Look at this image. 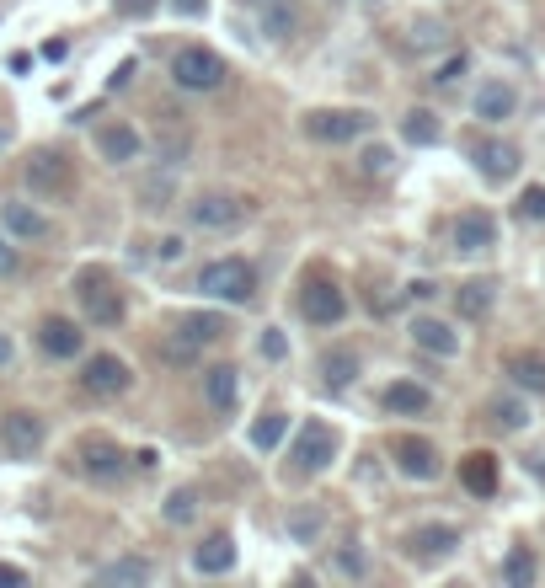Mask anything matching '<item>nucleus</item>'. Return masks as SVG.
Instances as JSON below:
<instances>
[{
    "mask_svg": "<svg viewBox=\"0 0 545 588\" xmlns=\"http://www.w3.org/2000/svg\"><path fill=\"white\" fill-rule=\"evenodd\" d=\"M75 300H81V316L91 327H118L129 316V300H123L118 278L107 268H81L75 273Z\"/></svg>",
    "mask_w": 545,
    "mask_h": 588,
    "instance_id": "1",
    "label": "nucleus"
},
{
    "mask_svg": "<svg viewBox=\"0 0 545 588\" xmlns=\"http://www.w3.org/2000/svg\"><path fill=\"white\" fill-rule=\"evenodd\" d=\"M198 289L209 300H225V305H252L257 300V268L246 257H214L198 268Z\"/></svg>",
    "mask_w": 545,
    "mask_h": 588,
    "instance_id": "2",
    "label": "nucleus"
},
{
    "mask_svg": "<svg viewBox=\"0 0 545 588\" xmlns=\"http://www.w3.org/2000/svg\"><path fill=\"white\" fill-rule=\"evenodd\" d=\"M252 198L246 193H230V188H209V193H198L193 204H188V225L193 230H236L252 220Z\"/></svg>",
    "mask_w": 545,
    "mask_h": 588,
    "instance_id": "3",
    "label": "nucleus"
},
{
    "mask_svg": "<svg viewBox=\"0 0 545 588\" xmlns=\"http://www.w3.org/2000/svg\"><path fill=\"white\" fill-rule=\"evenodd\" d=\"M22 182L33 188V198L59 204V198L75 193V161L59 156V150H33V156L22 161Z\"/></svg>",
    "mask_w": 545,
    "mask_h": 588,
    "instance_id": "4",
    "label": "nucleus"
},
{
    "mask_svg": "<svg viewBox=\"0 0 545 588\" xmlns=\"http://www.w3.org/2000/svg\"><path fill=\"white\" fill-rule=\"evenodd\" d=\"M225 59L214 54V49H177L171 54V86L177 91H193V97H204V91H220L225 86Z\"/></svg>",
    "mask_w": 545,
    "mask_h": 588,
    "instance_id": "5",
    "label": "nucleus"
},
{
    "mask_svg": "<svg viewBox=\"0 0 545 588\" xmlns=\"http://www.w3.org/2000/svg\"><path fill=\"white\" fill-rule=\"evenodd\" d=\"M369 129H375V118L364 107H316V113H305V134L316 145H353Z\"/></svg>",
    "mask_w": 545,
    "mask_h": 588,
    "instance_id": "6",
    "label": "nucleus"
},
{
    "mask_svg": "<svg viewBox=\"0 0 545 588\" xmlns=\"http://www.w3.org/2000/svg\"><path fill=\"white\" fill-rule=\"evenodd\" d=\"M332 455H337V433L326 428L321 417H305L300 433H294V444H289V466L300 476H321L326 466H332Z\"/></svg>",
    "mask_w": 545,
    "mask_h": 588,
    "instance_id": "7",
    "label": "nucleus"
},
{
    "mask_svg": "<svg viewBox=\"0 0 545 588\" xmlns=\"http://www.w3.org/2000/svg\"><path fill=\"white\" fill-rule=\"evenodd\" d=\"M220 337H225V316H214V311L182 316L177 332H171V343H166V359L188 364V359H198V348H204V343H220Z\"/></svg>",
    "mask_w": 545,
    "mask_h": 588,
    "instance_id": "8",
    "label": "nucleus"
},
{
    "mask_svg": "<svg viewBox=\"0 0 545 588\" xmlns=\"http://www.w3.org/2000/svg\"><path fill=\"white\" fill-rule=\"evenodd\" d=\"M300 316L310 321V327H337L342 316H348V300H342V289L332 284V278H305L300 284Z\"/></svg>",
    "mask_w": 545,
    "mask_h": 588,
    "instance_id": "9",
    "label": "nucleus"
},
{
    "mask_svg": "<svg viewBox=\"0 0 545 588\" xmlns=\"http://www.w3.org/2000/svg\"><path fill=\"white\" fill-rule=\"evenodd\" d=\"M43 439H49V428H43V417L38 412H6V423H0V444H6V455L11 460H33L43 450Z\"/></svg>",
    "mask_w": 545,
    "mask_h": 588,
    "instance_id": "10",
    "label": "nucleus"
},
{
    "mask_svg": "<svg viewBox=\"0 0 545 588\" xmlns=\"http://www.w3.org/2000/svg\"><path fill=\"white\" fill-rule=\"evenodd\" d=\"M81 385L91 396H123L134 385V369L118 359V353H91V359L81 364Z\"/></svg>",
    "mask_w": 545,
    "mask_h": 588,
    "instance_id": "11",
    "label": "nucleus"
},
{
    "mask_svg": "<svg viewBox=\"0 0 545 588\" xmlns=\"http://www.w3.org/2000/svg\"><path fill=\"white\" fill-rule=\"evenodd\" d=\"M460 546V530L455 524H417V530H407V540H401V551L412 556V562H444V556H455Z\"/></svg>",
    "mask_w": 545,
    "mask_h": 588,
    "instance_id": "12",
    "label": "nucleus"
},
{
    "mask_svg": "<svg viewBox=\"0 0 545 588\" xmlns=\"http://www.w3.org/2000/svg\"><path fill=\"white\" fill-rule=\"evenodd\" d=\"M75 460H81V471L91 476V482H118L123 466H129V455H123L113 439H81Z\"/></svg>",
    "mask_w": 545,
    "mask_h": 588,
    "instance_id": "13",
    "label": "nucleus"
},
{
    "mask_svg": "<svg viewBox=\"0 0 545 588\" xmlns=\"http://www.w3.org/2000/svg\"><path fill=\"white\" fill-rule=\"evenodd\" d=\"M0 230H6L11 241H49V214L33 209V204H22V198H6L0 204Z\"/></svg>",
    "mask_w": 545,
    "mask_h": 588,
    "instance_id": "14",
    "label": "nucleus"
},
{
    "mask_svg": "<svg viewBox=\"0 0 545 588\" xmlns=\"http://www.w3.org/2000/svg\"><path fill=\"white\" fill-rule=\"evenodd\" d=\"M449 236H455V252L481 257V252H492V246H497V220H492L487 209H465Z\"/></svg>",
    "mask_w": 545,
    "mask_h": 588,
    "instance_id": "15",
    "label": "nucleus"
},
{
    "mask_svg": "<svg viewBox=\"0 0 545 588\" xmlns=\"http://www.w3.org/2000/svg\"><path fill=\"white\" fill-rule=\"evenodd\" d=\"M396 471L407 476V482H433L444 466H439V450H433L428 439H396Z\"/></svg>",
    "mask_w": 545,
    "mask_h": 588,
    "instance_id": "16",
    "label": "nucleus"
},
{
    "mask_svg": "<svg viewBox=\"0 0 545 588\" xmlns=\"http://www.w3.org/2000/svg\"><path fill=\"white\" fill-rule=\"evenodd\" d=\"M38 348L49 353V359H75V353L86 348V332L65 316H43L38 321Z\"/></svg>",
    "mask_w": 545,
    "mask_h": 588,
    "instance_id": "17",
    "label": "nucleus"
},
{
    "mask_svg": "<svg viewBox=\"0 0 545 588\" xmlns=\"http://www.w3.org/2000/svg\"><path fill=\"white\" fill-rule=\"evenodd\" d=\"M412 343L423 348V353H433V359H455L460 353V332L449 327V321H439V316H412Z\"/></svg>",
    "mask_w": 545,
    "mask_h": 588,
    "instance_id": "18",
    "label": "nucleus"
},
{
    "mask_svg": "<svg viewBox=\"0 0 545 588\" xmlns=\"http://www.w3.org/2000/svg\"><path fill=\"white\" fill-rule=\"evenodd\" d=\"M236 391H241L236 364H214V369H204V401H209L214 417H230V412H236Z\"/></svg>",
    "mask_w": 545,
    "mask_h": 588,
    "instance_id": "19",
    "label": "nucleus"
},
{
    "mask_svg": "<svg viewBox=\"0 0 545 588\" xmlns=\"http://www.w3.org/2000/svg\"><path fill=\"white\" fill-rule=\"evenodd\" d=\"M97 156L107 166L139 161V129H129V123H107V129H97Z\"/></svg>",
    "mask_w": 545,
    "mask_h": 588,
    "instance_id": "20",
    "label": "nucleus"
},
{
    "mask_svg": "<svg viewBox=\"0 0 545 588\" xmlns=\"http://www.w3.org/2000/svg\"><path fill=\"white\" fill-rule=\"evenodd\" d=\"M289 540L294 546H321L326 530H332V519H326V508L321 503H300V508H289Z\"/></svg>",
    "mask_w": 545,
    "mask_h": 588,
    "instance_id": "21",
    "label": "nucleus"
},
{
    "mask_svg": "<svg viewBox=\"0 0 545 588\" xmlns=\"http://www.w3.org/2000/svg\"><path fill=\"white\" fill-rule=\"evenodd\" d=\"M492 300H497L492 278H465V284L455 289V316L460 321H487L492 316Z\"/></svg>",
    "mask_w": 545,
    "mask_h": 588,
    "instance_id": "22",
    "label": "nucleus"
},
{
    "mask_svg": "<svg viewBox=\"0 0 545 588\" xmlns=\"http://www.w3.org/2000/svg\"><path fill=\"white\" fill-rule=\"evenodd\" d=\"M513 113H519V91H513L508 81H487L476 91V118L481 123H508Z\"/></svg>",
    "mask_w": 545,
    "mask_h": 588,
    "instance_id": "23",
    "label": "nucleus"
},
{
    "mask_svg": "<svg viewBox=\"0 0 545 588\" xmlns=\"http://www.w3.org/2000/svg\"><path fill=\"white\" fill-rule=\"evenodd\" d=\"M230 567H236V540L230 535H209L204 546L193 551V572H204V578H225Z\"/></svg>",
    "mask_w": 545,
    "mask_h": 588,
    "instance_id": "24",
    "label": "nucleus"
},
{
    "mask_svg": "<svg viewBox=\"0 0 545 588\" xmlns=\"http://www.w3.org/2000/svg\"><path fill=\"white\" fill-rule=\"evenodd\" d=\"M519 145H497V139H487V145H476V166L487 182H508L513 172H519Z\"/></svg>",
    "mask_w": 545,
    "mask_h": 588,
    "instance_id": "25",
    "label": "nucleus"
},
{
    "mask_svg": "<svg viewBox=\"0 0 545 588\" xmlns=\"http://www.w3.org/2000/svg\"><path fill=\"white\" fill-rule=\"evenodd\" d=\"M385 407L401 412V417H423L433 407V391H428V385H417V380H391V385H385Z\"/></svg>",
    "mask_w": 545,
    "mask_h": 588,
    "instance_id": "26",
    "label": "nucleus"
},
{
    "mask_svg": "<svg viewBox=\"0 0 545 588\" xmlns=\"http://www.w3.org/2000/svg\"><path fill=\"white\" fill-rule=\"evenodd\" d=\"M503 375H508L513 385H519V391L545 396V353H508Z\"/></svg>",
    "mask_w": 545,
    "mask_h": 588,
    "instance_id": "27",
    "label": "nucleus"
},
{
    "mask_svg": "<svg viewBox=\"0 0 545 588\" xmlns=\"http://www.w3.org/2000/svg\"><path fill=\"white\" fill-rule=\"evenodd\" d=\"M150 562L145 556H118V562H107V567H97V583H107V588H139V583H150Z\"/></svg>",
    "mask_w": 545,
    "mask_h": 588,
    "instance_id": "28",
    "label": "nucleus"
},
{
    "mask_svg": "<svg viewBox=\"0 0 545 588\" xmlns=\"http://www.w3.org/2000/svg\"><path fill=\"white\" fill-rule=\"evenodd\" d=\"M321 380L332 385V391H348V385L358 380V353L353 348H332L321 359Z\"/></svg>",
    "mask_w": 545,
    "mask_h": 588,
    "instance_id": "29",
    "label": "nucleus"
},
{
    "mask_svg": "<svg viewBox=\"0 0 545 588\" xmlns=\"http://www.w3.org/2000/svg\"><path fill=\"white\" fill-rule=\"evenodd\" d=\"M284 433H289V412H278V407H268V412H262V417H257V423H252V444H257V450H262V455H273V450H278V444H284Z\"/></svg>",
    "mask_w": 545,
    "mask_h": 588,
    "instance_id": "30",
    "label": "nucleus"
},
{
    "mask_svg": "<svg viewBox=\"0 0 545 588\" xmlns=\"http://www.w3.org/2000/svg\"><path fill=\"white\" fill-rule=\"evenodd\" d=\"M155 150H161V161H166V166H182V161H188L193 134L177 123V113H171V129H166V134H155Z\"/></svg>",
    "mask_w": 545,
    "mask_h": 588,
    "instance_id": "31",
    "label": "nucleus"
},
{
    "mask_svg": "<svg viewBox=\"0 0 545 588\" xmlns=\"http://www.w3.org/2000/svg\"><path fill=\"white\" fill-rule=\"evenodd\" d=\"M401 134H407V145H439V118L428 113V107H412L407 123H401Z\"/></svg>",
    "mask_w": 545,
    "mask_h": 588,
    "instance_id": "32",
    "label": "nucleus"
},
{
    "mask_svg": "<svg viewBox=\"0 0 545 588\" xmlns=\"http://www.w3.org/2000/svg\"><path fill=\"white\" fill-rule=\"evenodd\" d=\"M503 583H508V588H535V551L513 546L508 562H503Z\"/></svg>",
    "mask_w": 545,
    "mask_h": 588,
    "instance_id": "33",
    "label": "nucleus"
},
{
    "mask_svg": "<svg viewBox=\"0 0 545 588\" xmlns=\"http://www.w3.org/2000/svg\"><path fill=\"white\" fill-rule=\"evenodd\" d=\"M171 193H177V182H171V172H166V177L155 172V177L139 182V204H145V209H166V204H171Z\"/></svg>",
    "mask_w": 545,
    "mask_h": 588,
    "instance_id": "34",
    "label": "nucleus"
},
{
    "mask_svg": "<svg viewBox=\"0 0 545 588\" xmlns=\"http://www.w3.org/2000/svg\"><path fill=\"white\" fill-rule=\"evenodd\" d=\"M161 514H166V524H193V514H198V492H193V487H177V492L166 498Z\"/></svg>",
    "mask_w": 545,
    "mask_h": 588,
    "instance_id": "35",
    "label": "nucleus"
},
{
    "mask_svg": "<svg viewBox=\"0 0 545 588\" xmlns=\"http://www.w3.org/2000/svg\"><path fill=\"white\" fill-rule=\"evenodd\" d=\"M262 33H268V38H289L294 33V6H289V0H273V6L262 11Z\"/></svg>",
    "mask_w": 545,
    "mask_h": 588,
    "instance_id": "36",
    "label": "nucleus"
},
{
    "mask_svg": "<svg viewBox=\"0 0 545 588\" xmlns=\"http://www.w3.org/2000/svg\"><path fill=\"white\" fill-rule=\"evenodd\" d=\"M492 423L497 428H508V433H519V428H529V407H524V401H492Z\"/></svg>",
    "mask_w": 545,
    "mask_h": 588,
    "instance_id": "37",
    "label": "nucleus"
},
{
    "mask_svg": "<svg viewBox=\"0 0 545 588\" xmlns=\"http://www.w3.org/2000/svg\"><path fill=\"white\" fill-rule=\"evenodd\" d=\"M391 145H364V156H358V172L364 177H391Z\"/></svg>",
    "mask_w": 545,
    "mask_h": 588,
    "instance_id": "38",
    "label": "nucleus"
},
{
    "mask_svg": "<svg viewBox=\"0 0 545 588\" xmlns=\"http://www.w3.org/2000/svg\"><path fill=\"white\" fill-rule=\"evenodd\" d=\"M407 33H412V38H407L412 49H417V54H428V49H439V43H444V22H412Z\"/></svg>",
    "mask_w": 545,
    "mask_h": 588,
    "instance_id": "39",
    "label": "nucleus"
},
{
    "mask_svg": "<svg viewBox=\"0 0 545 588\" xmlns=\"http://www.w3.org/2000/svg\"><path fill=\"white\" fill-rule=\"evenodd\" d=\"M465 487H471V492H492V455H471V460H465Z\"/></svg>",
    "mask_w": 545,
    "mask_h": 588,
    "instance_id": "40",
    "label": "nucleus"
},
{
    "mask_svg": "<svg viewBox=\"0 0 545 588\" xmlns=\"http://www.w3.org/2000/svg\"><path fill=\"white\" fill-rule=\"evenodd\" d=\"M519 214H524V220H545V188H529L519 198Z\"/></svg>",
    "mask_w": 545,
    "mask_h": 588,
    "instance_id": "41",
    "label": "nucleus"
},
{
    "mask_svg": "<svg viewBox=\"0 0 545 588\" xmlns=\"http://www.w3.org/2000/svg\"><path fill=\"white\" fill-rule=\"evenodd\" d=\"M465 70H471V59H465V54H455V59H449V65L439 70V75H433V86H455Z\"/></svg>",
    "mask_w": 545,
    "mask_h": 588,
    "instance_id": "42",
    "label": "nucleus"
},
{
    "mask_svg": "<svg viewBox=\"0 0 545 588\" xmlns=\"http://www.w3.org/2000/svg\"><path fill=\"white\" fill-rule=\"evenodd\" d=\"M337 567L348 572V578H364V551L358 546H342V556H337Z\"/></svg>",
    "mask_w": 545,
    "mask_h": 588,
    "instance_id": "43",
    "label": "nucleus"
},
{
    "mask_svg": "<svg viewBox=\"0 0 545 588\" xmlns=\"http://www.w3.org/2000/svg\"><path fill=\"white\" fill-rule=\"evenodd\" d=\"M113 6H118V17H150L161 0H113Z\"/></svg>",
    "mask_w": 545,
    "mask_h": 588,
    "instance_id": "44",
    "label": "nucleus"
},
{
    "mask_svg": "<svg viewBox=\"0 0 545 588\" xmlns=\"http://www.w3.org/2000/svg\"><path fill=\"white\" fill-rule=\"evenodd\" d=\"M262 353H268V359H284V353H289V343H284V332H278V327L262 332Z\"/></svg>",
    "mask_w": 545,
    "mask_h": 588,
    "instance_id": "45",
    "label": "nucleus"
},
{
    "mask_svg": "<svg viewBox=\"0 0 545 588\" xmlns=\"http://www.w3.org/2000/svg\"><path fill=\"white\" fill-rule=\"evenodd\" d=\"M22 583H27V572H22V567L0 562V588H22Z\"/></svg>",
    "mask_w": 545,
    "mask_h": 588,
    "instance_id": "46",
    "label": "nucleus"
},
{
    "mask_svg": "<svg viewBox=\"0 0 545 588\" xmlns=\"http://www.w3.org/2000/svg\"><path fill=\"white\" fill-rule=\"evenodd\" d=\"M155 257H161V262H177V257H182V241H177V236L155 241Z\"/></svg>",
    "mask_w": 545,
    "mask_h": 588,
    "instance_id": "47",
    "label": "nucleus"
},
{
    "mask_svg": "<svg viewBox=\"0 0 545 588\" xmlns=\"http://www.w3.org/2000/svg\"><path fill=\"white\" fill-rule=\"evenodd\" d=\"M11 268H17V252H11L6 230H0V273H11Z\"/></svg>",
    "mask_w": 545,
    "mask_h": 588,
    "instance_id": "48",
    "label": "nucleus"
},
{
    "mask_svg": "<svg viewBox=\"0 0 545 588\" xmlns=\"http://www.w3.org/2000/svg\"><path fill=\"white\" fill-rule=\"evenodd\" d=\"M171 11H182V17H198V11H204V0H171Z\"/></svg>",
    "mask_w": 545,
    "mask_h": 588,
    "instance_id": "49",
    "label": "nucleus"
},
{
    "mask_svg": "<svg viewBox=\"0 0 545 588\" xmlns=\"http://www.w3.org/2000/svg\"><path fill=\"white\" fill-rule=\"evenodd\" d=\"M0 364H11V337L0 332Z\"/></svg>",
    "mask_w": 545,
    "mask_h": 588,
    "instance_id": "50",
    "label": "nucleus"
},
{
    "mask_svg": "<svg viewBox=\"0 0 545 588\" xmlns=\"http://www.w3.org/2000/svg\"><path fill=\"white\" fill-rule=\"evenodd\" d=\"M252 6H262V0H252Z\"/></svg>",
    "mask_w": 545,
    "mask_h": 588,
    "instance_id": "51",
    "label": "nucleus"
}]
</instances>
